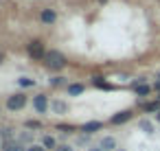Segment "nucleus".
<instances>
[{
    "mask_svg": "<svg viewBox=\"0 0 160 151\" xmlns=\"http://www.w3.org/2000/svg\"><path fill=\"white\" fill-rule=\"evenodd\" d=\"M44 61H46V66L53 68V70H62V68L66 66V57H64L62 53H57V51H48L46 57H44Z\"/></svg>",
    "mask_w": 160,
    "mask_h": 151,
    "instance_id": "obj_1",
    "label": "nucleus"
},
{
    "mask_svg": "<svg viewBox=\"0 0 160 151\" xmlns=\"http://www.w3.org/2000/svg\"><path fill=\"white\" fill-rule=\"evenodd\" d=\"M29 55H31L33 59H44V57H46V53H44V44H42L40 40H33V42L29 44Z\"/></svg>",
    "mask_w": 160,
    "mask_h": 151,
    "instance_id": "obj_2",
    "label": "nucleus"
},
{
    "mask_svg": "<svg viewBox=\"0 0 160 151\" xmlns=\"http://www.w3.org/2000/svg\"><path fill=\"white\" fill-rule=\"evenodd\" d=\"M24 105H27V96L24 94H13V96L7 99V107L9 110H22Z\"/></svg>",
    "mask_w": 160,
    "mask_h": 151,
    "instance_id": "obj_3",
    "label": "nucleus"
},
{
    "mask_svg": "<svg viewBox=\"0 0 160 151\" xmlns=\"http://www.w3.org/2000/svg\"><path fill=\"white\" fill-rule=\"evenodd\" d=\"M33 107H35L38 112H46V107H48V99H46L44 94H38V96L33 99Z\"/></svg>",
    "mask_w": 160,
    "mask_h": 151,
    "instance_id": "obj_4",
    "label": "nucleus"
},
{
    "mask_svg": "<svg viewBox=\"0 0 160 151\" xmlns=\"http://www.w3.org/2000/svg\"><path fill=\"white\" fill-rule=\"evenodd\" d=\"M2 149L5 151H24V147H22L20 140H5L2 142Z\"/></svg>",
    "mask_w": 160,
    "mask_h": 151,
    "instance_id": "obj_5",
    "label": "nucleus"
},
{
    "mask_svg": "<svg viewBox=\"0 0 160 151\" xmlns=\"http://www.w3.org/2000/svg\"><path fill=\"white\" fill-rule=\"evenodd\" d=\"M129 118H132V112H121V114L112 116V123H114V125H121V123H125V120H129Z\"/></svg>",
    "mask_w": 160,
    "mask_h": 151,
    "instance_id": "obj_6",
    "label": "nucleus"
},
{
    "mask_svg": "<svg viewBox=\"0 0 160 151\" xmlns=\"http://www.w3.org/2000/svg\"><path fill=\"white\" fill-rule=\"evenodd\" d=\"M114 147H116V140H114V138H110V136L103 138V142H101V149H103V151H112Z\"/></svg>",
    "mask_w": 160,
    "mask_h": 151,
    "instance_id": "obj_7",
    "label": "nucleus"
},
{
    "mask_svg": "<svg viewBox=\"0 0 160 151\" xmlns=\"http://www.w3.org/2000/svg\"><path fill=\"white\" fill-rule=\"evenodd\" d=\"M42 22H46V24L55 22V11H51V9H44V11H42Z\"/></svg>",
    "mask_w": 160,
    "mask_h": 151,
    "instance_id": "obj_8",
    "label": "nucleus"
},
{
    "mask_svg": "<svg viewBox=\"0 0 160 151\" xmlns=\"http://www.w3.org/2000/svg\"><path fill=\"white\" fill-rule=\"evenodd\" d=\"M142 110H145V112H158V110H160V101H149V103H142Z\"/></svg>",
    "mask_w": 160,
    "mask_h": 151,
    "instance_id": "obj_9",
    "label": "nucleus"
},
{
    "mask_svg": "<svg viewBox=\"0 0 160 151\" xmlns=\"http://www.w3.org/2000/svg\"><path fill=\"white\" fill-rule=\"evenodd\" d=\"M97 129H101V123H99V120H92V123H86V125H83V131H88V134H92V131H97Z\"/></svg>",
    "mask_w": 160,
    "mask_h": 151,
    "instance_id": "obj_10",
    "label": "nucleus"
},
{
    "mask_svg": "<svg viewBox=\"0 0 160 151\" xmlns=\"http://www.w3.org/2000/svg\"><path fill=\"white\" fill-rule=\"evenodd\" d=\"M42 147H44V149H55V147H57V142H55V138H53V136H44Z\"/></svg>",
    "mask_w": 160,
    "mask_h": 151,
    "instance_id": "obj_11",
    "label": "nucleus"
},
{
    "mask_svg": "<svg viewBox=\"0 0 160 151\" xmlns=\"http://www.w3.org/2000/svg\"><path fill=\"white\" fill-rule=\"evenodd\" d=\"M94 85H97V88H103V90H112V85H110L108 81H103L101 77H94Z\"/></svg>",
    "mask_w": 160,
    "mask_h": 151,
    "instance_id": "obj_12",
    "label": "nucleus"
},
{
    "mask_svg": "<svg viewBox=\"0 0 160 151\" xmlns=\"http://www.w3.org/2000/svg\"><path fill=\"white\" fill-rule=\"evenodd\" d=\"M79 92H83V85H68V94H79Z\"/></svg>",
    "mask_w": 160,
    "mask_h": 151,
    "instance_id": "obj_13",
    "label": "nucleus"
},
{
    "mask_svg": "<svg viewBox=\"0 0 160 151\" xmlns=\"http://www.w3.org/2000/svg\"><path fill=\"white\" fill-rule=\"evenodd\" d=\"M134 88H136V92H138V94H140V96H145V94H147V92H149V85H142V83H140V85H138V83H136V85H134Z\"/></svg>",
    "mask_w": 160,
    "mask_h": 151,
    "instance_id": "obj_14",
    "label": "nucleus"
},
{
    "mask_svg": "<svg viewBox=\"0 0 160 151\" xmlns=\"http://www.w3.org/2000/svg\"><path fill=\"white\" fill-rule=\"evenodd\" d=\"M53 110H55V112H66V105L59 103V101H55V103H53Z\"/></svg>",
    "mask_w": 160,
    "mask_h": 151,
    "instance_id": "obj_15",
    "label": "nucleus"
},
{
    "mask_svg": "<svg viewBox=\"0 0 160 151\" xmlns=\"http://www.w3.org/2000/svg\"><path fill=\"white\" fill-rule=\"evenodd\" d=\"M33 83H35L33 79H27V77H22V79H20V85H24V88H29V85H33Z\"/></svg>",
    "mask_w": 160,
    "mask_h": 151,
    "instance_id": "obj_16",
    "label": "nucleus"
},
{
    "mask_svg": "<svg viewBox=\"0 0 160 151\" xmlns=\"http://www.w3.org/2000/svg\"><path fill=\"white\" fill-rule=\"evenodd\" d=\"M27 127L29 129H40V123L38 120H27Z\"/></svg>",
    "mask_w": 160,
    "mask_h": 151,
    "instance_id": "obj_17",
    "label": "nucleus"
},
{
    "mask_svg": "<svg viewBox=\"0 0 160 151\" xmlns=\"http://www.w3.org/2000/svg\"><path fill=\"white\" fill-rule=\"evenodd\" d=\"M140 127H142L145 131H149V134H151V123H147V120H140Z\"/></svg>",
    "mask_w": 160,
    "mask_h": 151,
    "instance_id": "obj_18",
    "label": "nucleus"
},
{
    "mask_svg": "<svg viewBox=\"0 0 160 151\" xmlns=\"http://www.w3.org/2000/svg\"><path fill=\"white\" fill-rule=\"evenodd\" d=\"M27 151H46V149H44V147H38V144H31Z\"/></svg>",
    "mask_w": 160,
    "mask_h": 151,
    "instance_id": "obj_19",
    "label": "nucleus"
},
{
    "mask_svg": "<svg viewBox=\"0 0 160 151\" xmlns=\"http://www.w3.org/2000/svg\"><path fill=\"white\" fill-rule=\"evenodd\" d=\"M57 151H72L68 144H62V147H57Z\"/></svg>",
    "mask_w": 160,
    "mask_h": 151,
    "instance_id": "obj_20",
    "label": "nucleus"
},
{
    "mask_svg": "<svg viewBox=\"0 0 160 151\" xmlns=\"http://www.w3.org/2000/svg\"><path fill=\"white\" fill-rule=\"evenodd\" d=\"M59 129H62V131H70L72 127H70V125H59Z\"/></svg>",
    "mask_w": 160,
    "mask_h": 151,
    "instance_id": "obj_21",
    "label": "nucleus"
},
{
    "mask_svg": "<svg viewBox=\"0 0 160 151\" xmlns=\"http://www.w3.org/2000/svg\"><path fill=\"white\" fill-rule=\"evenodd\" d=\"M156 90H158V92H160V81H158V83H156Z\"/></svg>",
    "mask_w": 160,
    "mask_h": 151,
    "instance_id": "obj_22",
    "label": "nucleus"
},
{
    "mask_svg": "<svg viewBox=\"0 0 160 151\" xmlns=\"http://www.w3.org/2000/svg\"><path fill=\"white\" fill-rule=\"evenodd\" d=\"M90 151H103V149H90Z\"/></svg>",
    "mask_w": 160,
    "mask_h": 151,
    "instance_id": "obj_23",
    "label": "nucleus"
},
{
    "mask_svg": "<svg viewBox=\"0 0 160 151\" xmlns=\"http://www.w3.org/2000/svg\"><path fill=\"white\" fill-rule=\"evenodd\" d=\"M0 61H2V53H0Z\"/></svg>",
    "mask_w": 160,
    "mask_h": 151,
    "instance_id": "obj_24",
    "label": "nucleus"
},
{
    "mask_svg": "<svg viewBox=\"0 0 160 151\" xmlns=\"http://www.w3.org/2000/svg\"><path fill=\"white\" fill-rule=\"evenodd\" d=\"M158 118H160V114H158Z\"/></svg>",
    "mask_w": 160,
    "mask_h": 151,
    "instance_id": "obj_25",
    "label": "nucleus"
},
{
    "mask_svg": "<svg viewBox=\"0 0 160 151\" xmlns=\"http://www.w3.org/2000/svg\"><path fill=\"white\" fill-rule=\"evenodd\" d=\"M118 151H121V149H118Z\"/></svg>",
    "mask_w": 160,
    "mask_h": 151,
    "instance_id": "obj_26",
    "label": "nucleus"
}]
</instances>
